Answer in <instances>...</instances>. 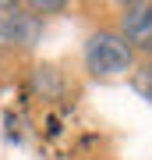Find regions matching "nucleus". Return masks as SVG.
<instances>
[{"label": "nucleus", "mask_w": 152, "mask_h": 160, "mask_svg": "<svg viewBox=\"0 0 152 160\" xmlns=\"http://www.w3.org/2000/svg\"><path fill=\"white\" fill-rule=\"evenodd\" d=\"M43 39V18H35L21 4L11 14H0V46L4 50H32Z\"/></svg>", "instance_id": "obj_3"}, {"label": "nucleus", "mask_w": 152, "mask_h": 160, "mask_svg": "<svg viewBox=\"0 0 152 160\" xmlns=\"http://www.w3.org/2000/svg\"><path fill=\"white\" fill-rule=\"evenodd\" d=\"M85 71L92 78H120V75H135V50L117 29H96L81 46Z\"/></svg>", "instance_id": "obj_1"}, {"label": "nucleus", "mask_w": 152, "mask_h": 160, "mask_svg": "<svg viewBox=\"0 0 152 160\" xmlns=\"http://www.w3.org/2000/svg\"><path fill=\"white\" fill-rule=\"evenodd\" d=\"M117 32L131 43L135 53L152 57V0H131V4H120Z\"/></svg>", "instance_id": "obj_2"}, {"label": "nucleus", "mask_w": 152, "mask_h": 160, "mask_svg": "<svg viewBox=\"0 0 152 160\" xmlns=\"http://www.w3.org/2000/svg\"><path fill=\"white\" fill-rule=\"evenodd\" d=\"M32 86H35V92H39L43 100H57V96H60V89H64V78H60V71H57V68L43 64V68L32 71Z\"/></svg>", "instance_id": "obj_4"}, {"label": "nucleus", "mask_w": 152, "mask_h": 160, "mask_svg": "<svg viewBox=\"0 0 152 160\" xmlns=\"http://www.w3.org/2000/svg\"><path fill=\"white\" fill-rule=\"evenodd\" d=\"M131 89H135L141 100L152 103V57H145V64H141L135 75H131Z\"/></svg>", "instance_id": "obj_5"}, {"label": "nucleus", "mask_w": 152, "mask_h": 160, "mask_svg": "<svg viewBox=\"0 0 152 160\" xmlns=\"http://www.w3.org/2000/svg\"><path fill=\"white\" fill-rule=\"evenodd\" d=\"M28 11H32L35 18H43V14H60V11H67V4L64 0H32V4H25Z\"/></svg>", "instance_id": "obj_6"}]
</instances>
